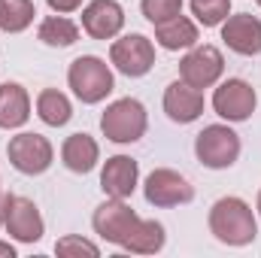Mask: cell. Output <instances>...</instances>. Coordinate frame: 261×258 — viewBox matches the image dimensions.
Wrapping results in <instances>:
<instances>
[{"mask_svg":"<svg viewBox=\"0 0 261 258\" xmlns=\"http://www.w3.org/2000/svg\"><path fill=\"white\" fill-rule=\"evenodd\" d=\"M67 85L73 88V94L82 104H100V100H107L113 94L116 79H113V70L103 58L82 55V58H76L67 67Z\"/></svg>","mask_w":261,"mask_h":258,"instance_id":"cell-3","label":"cell"},{"mask_svg":"<svg viewBox=\"0 0 261 258\" xmlns=\"http://www.w3.org/2000/svg\"><path fill=\"white\" fill-rule=\"evenodd\" d=\"M37 6L34 0H0V31L6 34H21L34 24Z\"/></svg>","mask_w":261,"mask_h":258,"instance_id":"cell-21","label":"cell"},{"mask_svg":"<svg viewBox=\"0 0 261 258\" xmlns=\"http://www.w3.org/2000/svg\"><path fill=\"white\" fill-rule=\"evenodd\" d=\"M149 128V116H146V107L137 100V97H122V100H113L103 116H100V131L107 140L119 143V146H128L137 143Z\"/></svg>","mask_w":261,"mask_h":258,"instance_id":"cell-4","label":"cell"},{"mask_svg":"<svg viewBox=\"0 0 261 258\" xmlns=\"http://www.w3.org/2000/svg\"><path fill=\"white\" fill-rule=\"evenodd\" d=\"M255 3H258V6H261V0H255Z\"/></svg>","mask_w":261,"mask_h":258,"instance_id":"cell-29","label":"cell"},{"mask_svg":"<svg viewBox=\"0 0 261 258\" xmlns=\"http://www.w3.org/2000/svg\"><path fill=\"white\" fill-rule=\"evenodd\" d=\"M61 161L73 173H91L100 161V146L91 134H70L61 146Z\"/></svg>","mask_w":261,"mask_h":258,"instance_id":"cell-16","label":"cell"},{"mask_svg":"<svg viewBox=\"0 0 261 258\" xmlns=\"http://www.w3.org/2000/svg\"><path fill=\"white\" fill-rule=\"evenodd\" d=\"M222 73H225V55L210 43L192 46L186 52V58L179 61V79L189 82L192 88H200V91L213 88L222 79Z\"/></svg>","mask_w":261,"mask_h":258,"instance_id":"cell-10","label":"cell"},{"mask_svg":"<svg viewBox=\"0 0 261 258\" xmlns=\"http://www.w3.org/2000/svg\"><path fill=\"white\" fill-rule=\"evenodd\" d=\"M137 183H140V164L130 155H113V158H107V164L100 170V189H103L107 197L128 200L130 194L137 192Z\"/></svg>","mask_w":261,"mask_h":258,"instance_id":"cell-14","label":"cell"},{"mask_svg":"<svg viewBox=\"0 0 261 258\" xmlns=\"http://www.w3.org/2000/svg\"><path fill=\"white\" fill-rule=\"evenodd\" d=\"M210 231L225 246H249L258 237V219L243 197H219L210 207Z\"/></svg>","mask_w":261,"mask_h":258,"instance_id":"cell-2","label":"cell"},{"mask_svg":"<svg viewBox=\"0 0 261 258\" xmlns=\"http://www.w3.org/2000/svg\"><path fill=\"white\" fill-rule=\"evenodd\" d=\"M255 210H258V219H261V192H258V203H255Z\"/></svg>","mask_w":261,"mask_h":258,"instance_id":"cell-28","label":"cell"},{"mask_svg":"<svg viewBox=\"0 0 261 258\" xmlns=\"http://www.w3.org/2000/svg\"><path fill=\"white\" fill-rule=\"evenodd\" d=\"M55 252L58 255H88V258H97L100 255V246L97 243H91V240H85V237H79V234H67V237H61L58 243H55Z\"/></svg>","mask_w":261,"mask_h":258,"instance_id":"cell-24","label":"cell"},{"mask_svg":"<svg viewBox=\"0 0 261 258\" xmlns=\"http://www.w3.org/2000/svg\"><path fill=\"white\" fill-rule=\"evenodd\" d=\"M0 228H3V194H0Z\"/></svg>","mask_w":261,"mask_h":258,"instance_id":"cell-27","label":"cell"},{"mask_svg":"<svg viewBox=\"0 0 261 258\" xmlns=\"http://www.w3.org/2000/svg\"><path fill=\"white\" fill-rule=\"evenodd\" d=\"M110 64L116 67L122 76H128V79H140V76H146L155 67V46L143 34L119 37L110 46Z\"/></svg>","mask_w":261,"mask_h":258,"instance_id":"cell-9","label":"cell"},{"mask_svg":"<svg viewBox=\"0 0 261 258\" xmlns=\"http://www.w3.org/2000/svg\"><path fill=\"white\" fill-rule=\"evenodd\" d=\"M125 28V9L119 0H91L82 6V31L91 40H113Z\"/></svg>","mask_w":261,"mask_h":258,"instance_id":"cell-12","label":"cell"},{"mask_svg":"<svg viewBox=\"0 0 261 258\" xmlns=\"http://www.w3.org/2000/svg\"><path fill=\"white\" fill-rule=\"evenodd\" d=\"M143 194H146V203H152L158 210H170V207L192 203L195 200V186L182 173H176L170 167H158L146 176Z\"/></svg>","mask_w":261,"mask_h":258,"instance_id":"cell-8","label":"cell"},{"mask_svg":"<svg viewBox=\"0 0 261 258\" xmlns=\"http://www.w3.org/2000/svg\"><path fill=\"white\" fill-rule=\"evenodd\" d=\"M6 158L9 164L24 173V176H40L52 167L55 161V149L52 143L43 137V134H31V131H21L15 137H9L6 143Z\"/></svg>","mask_w":261,"mask_h":258,"instance_id":"cell-6","label":"cell"},{"mask_svg":"<svg viewBox=\"0 0 261 258\" xmlns=\"http://www.w3.org/2000/svg\"><path fill=\"white\" fill-rule=\"evenodd\" d=\"M37 37H40V43H46V46H52V49H67V46H73V43L79 40V24H76L73 18L55 12V15H46V18L40 21Z\"/></svg>","mask_w":261,"mask_h":258,"instance_id":"cell-20","label":"cell"},{"mask_svg":"<svg viewBox=\"0 0 261 258\" xmlns=\"http://www.w3.org/2000/svg\"><path fill=\"white\" fill-rule=\"evenodd\" d=\"M3 228L18 243H37L46 234V222L37 203L18 194H3Z\"/></svg>","mask_w":261,"mask_h":258,"instance_id":"cell-7","label":"cell"},{"mask_svg":"<svg viewBox=\"0 0 261 258\" xmlns=\"http://www.w3.org/2000/svg\"><path fill=\"white\" fill-rule=\"evenodd\" d=\"M31 119V97L24 85L18 82H3L0 85V128L15 131Z\"/></svg>","mask_w":261,"mask_h":258,"instance_id":"cell-18","label":"cell"},{"mask_svg":"<svg viewBox=\"0 0 261 258\" xmlns=\"http://www.w3.org/2000/svg\"><path fill=\"white\" fill-rule=\"evenodd\" d=\"M140 9H143L146 21L161 24V21H167V18H173V15L182 12V0H143Z\"/></svg>","mask_w":261,"mask_h":258,"instance_id":"cell-23","label":"cell"},{"mask_svg":"<svg viewBox=\"0 0 261 258\" xmlns=\"http://www.w3.org/2000/svg\"><path fill=\"white\" fill-rule=\"evenodd\" d=\"M222 40L231 52H237L243 58L261 55V18L249 15V12L228 15L222 21Z\"/></svg>","mask_w":261,"mask_h":258,"instance_id":"cell-13","label":"cell"},{"mask_svg":"<svg viewBox=\"0 0 261 258\" xmlns=\"http://www.w3.org/2000/svg\"><path fill=\"white\" fill-rule=\"evenodd\" d=\"M258 107V94L246 79H225L213 91V110L225 122H246Z\"/></svg>","mask_w":261,"mask_h":258,"instance_id":"cell-11","label":"cell"},{"mask_svg":"<svg viewBox=\"0 0 261 258\" xmlns=\"http://www.w3.org/2000/svg\"><path fill=\"white\" fill-rule=\"evenodd\" d=\"M164 113L176 125H192V122L200 119V113H203V91L200 88H192L182 79L170 82L167 91H164Z\"/></svg>","mask_w":261,"mask_h":258,"instance_id":"cell-15","label":"cell"},{"mask_svg":"<svg viewBox=\"0 0 261 258\" xmlns=\"http://www.w3.org/2000/svg\"><path fill=\"white\" fill-rule=\"evenodd\" d=\"M231 12V0H192V15L203 28H219Z\"/></svg>","mask_w":261,"mask_h":258,"instance_id":"cell-22","label":"cell"},{"mask_svg":"<svg viewBox=\"0 0 261 258\" xmlns=\"http://www.w3.org/2000/svg\"><path fill=\"white\" fill-rule=\"evenodd\" d=\"M197 40H200L197 24L192 18H186L182 12L173 15V18H167V21H161V24H155V43L161 49H167V52L192 49V46H197Z\"/></svg>","mask_w":261,"mask_h":258,"instance_id":"cell-17","label":"cell"},{"mask_svg":"<svg viewBox=\"0 0 261 258\" xmlns=\"http://www.w3.org/2000/svg\"><path fill=\"white\" fill-rule=\"evenodd\" d=\"M240 137L228 125H206L195 137V155L197 161L210 170H228L240 158Z\"/></svg>","mask_w":261,"mask_h":258,"instance_id":"cell-5","label":"cell"},{"mask_svg":"<svg viewBox=\"0 0 261 258\" xmlns=\"http://www.w3.org/2000/svg\"><path fill=\"white\" fill-rule=\"evenodd\" d=\"M91 228L100 240H107L125 252H134V255H155L167 243L161 222L140 219L125 200H116V197H110L107 203H100L94 210Z\"/></svg>","mask_w":261,"mask_h":258,"instance_id":"cell-1","label":"cell"},{"mask_svg":"<svg viewBox=\"0 0 261 258\" xmlns=\"http://www.w3.org/2000/svg\"><path fill=\"white\" fill-rule=\"evenodd\" d=\"M0 258H15V246L9 240H0Z\"/></svg>","mask_w":261,"mask_h":258,"instance_id":"cell-26","label":"cell"},{"mask_svg":"<svg viewBox=\"0 0 261 258\" xmlns=\"http://www.w3.org/2000/svg\"><path fill=\"white\" fill-rule=\"evenodd\" d=\"M37 116L49 125V128H64L73 119V104L64 91L58 88H43L37 94Z\"/></svg>","mask_w":261,"mask_h":258,"instance_id":"cell-19","label":"cell"},{"mask_svg":"<svg viewBox=\"0 0 261 258\" xmlns=\"http://www.w3.org/2000/svg\"><path fill=\"white\" fill-rule=\"evenodd\" d=\"M46 3H49V9L58 12V15H70V12L82 9V0H46Z\"/></svg>","mask_w":261,"mask_h":258,"instance_id":"cell-25","label":"cell"}]
</instances>
